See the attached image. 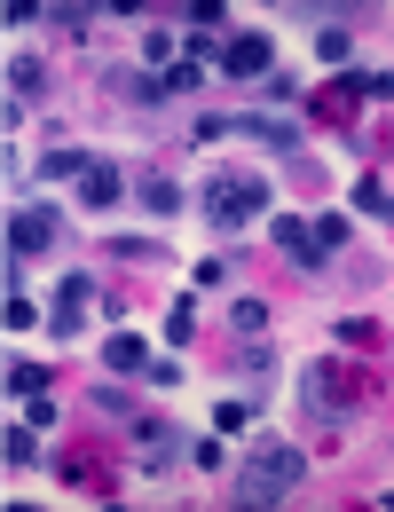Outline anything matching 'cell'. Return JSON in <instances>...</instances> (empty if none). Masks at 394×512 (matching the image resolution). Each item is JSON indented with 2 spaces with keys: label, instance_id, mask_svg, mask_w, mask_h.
<instances>
[{
  "label": "cell",
  "instance_id": "obj_4",
  "mask_svg": "<svg viewBox=\"0 0 394 512\" xmlns=\"http://www.w3.org/2000/svg\"><path fill=\"white\" fill-rule=\"evenodd\" d=\"M87 316H95V276H64L56 300H48V331H56V339H79Z\"/></svg>",
  "mask_w": 394,
  "mask_h": 512
},
{
  "label": "cell",
  "instance_id": "obj_3",
  "mask_svg": "<svg viewBox=\"0 0 394 512\" xmlns=\"http://www.w3.org/2000/svg\"><path fill=\"white\" fill-rule=\"evenodd\" d=\"M64 245V213L48 205V197H32V205H16L8 213V260H40Z\"/></svg>",
  "mask_w": 394,
  "mask_h": 512
},
{
  "label": "cell",
  "instance_id": "obj_7",
  "mask_svg": "<svg viewBox=\"0 0 394 512\" xmlns=\"http://www.w3.org/2000/svg\"><path fill=\"white\" fill-rule=\"evenodd\" d=\"M268 237H276V253H292L300 268H324V245H316V221H300V213H268Z\"/></svg>",
  "mask_w": 394,
  "mask_h": 512
},
{
  "label": "cell",
  "instance_id": "obj_21",
  "mask_svg": "<svg viewBox=\"0 0 394 512\" xmlns=\"http://www.w3.org/2000/svg\"><path fill=\"white\" fill-rule=\"evenodd\" d=\"M347 237H355V229H347V213H324V221H316V245H324V260L347 253Z\"/></svg>",
  "mask_w": 394,
  "mask_h": 512
},
{
  "label": "cell",
  "instance_id": "obj_25",
  "mask_svg": "<svg viewBox=\"0 0 394 512\" xmlns=\"http://www.w3.org/2000/svg\"><path fill=\"white\" fill-rule=\"evenodd\" d=\"M213 426H221V434H245V426H253V410H245V402H221V410H213Z\"/></svg>",
  "mask_w": 394,
  "mask_h": 512
},
{
  "label": "cell",
  "instance_id": "obj_29",
  "mask_svg": "<svg viewBox=\"0 0 394 512\" xmlns=\"http://www.w3.org/2000/svg\"><path fill=\"white\" fill-rule=\"evenodd\" d=\"M142 56L150 64H174V32H142Z\"/></svg>",
  "mask_w": 394,
  "mask_h": 512
},
{
  "label": "cell",
  "instance_id": "obj_18",
  "mask_svg": "<svg viewBox=\"0 0 394 512\" xmlns=\"http://www.w3.org/2000/svg\"><path fill=\"white\" fill-rule=\"evenodd\" d=\"M166 339H174V347L197 339V300H174V308H166Z\"/></svg>",
  "mask_w": 394,
  "mask_h": 512
},
{
  "label": "cell",
  "instance_id": "obj_27",
  "mask_svg": "<svg viewBox=\"0 0 394 512\" xmlns=\"http://www.w3.org/2000/svg\"><path fill=\"white\" fill-rule=\"evenodd\" d=\"M190 465H205V473H221V465H229V449H221V442H190Z\"/></svg>",
  "mask_w": 394,
  "mask_h": 512
},
{
  "label": "cell",
  "instance_id": "obj_28",
  "mask_svg": "<svg viewBox=\"0 0 394 512\" xmlns=\"http://www.w3.org/2000/svg\"><path fill=\"white\" fill-rule=\"evenodd\" d=\"M221 134H237V127H229V119H213V111H205V119H197V127H190V142H197V150H205V142H221Z\"/></svg>",
  "mask_w": 394,
  "mask_h": 512
},
{
  "label": "cell",
  "instance_id": "obj_5",
  "mask_svg": "<svg viewBox=\"0 0 394 512\" xmlns=\"http://www.w3.org/2000/svg\"><path fill=\"white\" fill-rule=\"evenodd\" d=\"M182 449H190V442H182L174 418H134V465H142V473H166Z\"/></svg>",
  "mask_w": 394,
  "mask_h": 512
},
{
  "label": "cell",
  "instance_id": "obj_31",
  "mask_svg": "<svg viewBox=\"0 0 394 512\" xmlns=\"http://www.w3.org/2000/svg\"><path fill=\"white\" fill-rule=\"evenodd\" d=\"M355 87H363V95H379V103H387V95H394V71H363V79H355Z\"/></svg>",
  "mask_w": 394,
  "mask_h": 512
},
{
  "label": "cell",
  "instance_id": "obj_23",
  "mask_svg": "<svg viewBox=\"0 0 394 512\" xmlns=\"http://www.w3.org/2000/svg\"><path fill=\"white\" fill-rule=\"evenodd\" d=\"M8 394H48V371L40 363H8Z\"/></svg>",
  "mask_w": 394,
  "mask_h": 512
},
{
  "label": "cell",
  "instance_id": "obj_30",
  "mask_svg": "<svg viewBox=\"0 0 394 512\" xmlns=\"http://www.w3.org/2000/svg\"><path fill=\"white\" fill-rule=\"evenodd\" d=\"M32 323H40V316H32V300H24V292H8V331H32Z\"/></svg>",
  "mask_w": 394,
  "mask_h": 512
},
{
  "label": "cell",
  "instance_id": "obj_11",
  "mask_svg": "<svg viewBox=\"0 0 394 512\" xmlns=\"http://www.w3.org/2000/svg\"><path fill=\"white\" fill-rule=\"evenodd\" d=\"M237 134H253V142H261V150H276V158H292V150H300V127H292V119H268V111H245V119H237Z\"/></svg>",
  "mask_w": 394,
  "mask_h": 512
},
{
  "label": "cell",
  "instance_id": "obj_22",
  "mask_svg": "<svg viewBox=\"0 0 394 512\" xmlns=\"http://www.w3.org/2000/svg\"><path fill=\"white\" fill-rule=\"evenodd\" d=\"M237 371H245V379H261V371H276V347H261V339H245V347H237Z\"/></svg>",
  "mask_w": 394,
  "mask_h": 512
},
{
  "label": "cell",
  "instance_id": "obj_1",
  "mask_svg": "<svg viewBox=\"0 0 394 512\" xmlns=\"http://www.w3.org/2000/svg\"><path fill=\"white\" fill-rule=\"evenodd\" d=\"M308 473V449H292L284 434H253L245 442V465H237V505H276L292 497Z\"/></svg>",
  "mask_w": 394,
  "mask_h": 512
},
{
  "label": "cell",
  "instance_id": "obj_20",
  "mask_svg": "<svg viewBox=\"0 0 394 512\" xmlns=\"http://www.w3.org/2000/svg\"><path fill=\"white\" fill-rule=\"evenodd\" d=\"M8 465H16V473H24V465H40V442H32V426H8Z\"/></svg>",
  "mask_w": 394,
  "mask_h": 512
},
{
  "label": "cell",
  "instance_id": "obj_19",
  "mask_svg": "<svg viewBox=\"0 0 394 512\" xmlns=\"http://www.w3.org/2000/svg\"><path fill=\"white\" fill-rule=\"evenodd\" d=\"M205 71H213V64H197V56H174V64H166V87H174V95H190V87H205Z\"/></svg>",
  "mask_w": 394,
  "mask_h": 512
},
{
  "label": "cell",
  "instance_id": "obj_12",
  "mask_svg": "<svg viewBox=\"0 0 394 512\" xmlns=\"http://www.w3.org/2000/svg\"><path fill=\"white\" fill-rule=\"evenodd\" d=\"M8 95H24V103L48 95V64L40 56H8Z\"/></svg>",
  "mask_w": 394,
  "mask_h": 512
},
{
  "label": "cell",
  "instance_id": "obj_10",
  "mask_svg": "<svg viewBox=\"0 0 394 512\" xmlns=\"http://www.w3.org/2000/svg\"><path fill=\"white\" fill-rule=\"evenodd\" d=\"M308 386H316V394H308L316 410H347V402L363 394V379H355V371H339V363H316V371H308Z\"/></svg>",
  "mask_w": 394,
  "mask_h": 512
},
{
  "label": "cell",
  "instance_id": "obj_9",
  "mask_svg": "<svg viewBox=\"0 0 394 512\" xmlns=\"http://www.w3.org/2000/svg\"><path fill=\"white\" fill-rule=\"evenodd\" d=\"M119 197H127V174H119L111 158H87V166H79V205H95V213H111Z\"/></svg>",
  "mask_w": 394,
  "mask_h": 512
},
{
  "label": "cell",
  "instance_id": "obj_26",
  "mask_svg": "<svg viewBox=\"0 0 394 512\" xmlns=\"http://www.w3.org/2000/svg\"><path fill=\"white\" fill-rule=\"evenodd\" d=\"M111 253H119V260H142V268H150V260H166V245H142V237H119Z\"/></svg>",
  "mask_w": 394,
  "mask_h": 512
},
{
  "label": "cell",
  "instance_id": "obj_15",
  "mask_svg": "<svg viewBox=\"0 0 394 512\" xmlns=\"http://www.w3.org/2000/svg\"><path fill=\"white\" fill-rule=\"evenodd\" d=\"M316 56H324V64H347V56H355V32H347V24H316Z\"/></svg>",
  "mask_w": 394,
  "mask_h": 512
},
{
  "label": "cell",
  "instance_id": "obj_24",
  "mask_svg": "<svg viewBox=\"0 0 394 512\" xmlns=\"http://www.w3.org/2000/svg\"><path fill=\"white\" fill-rule=\"evenodd\" d=\"M127 95H134V103H142V111H150V103H166L174 87H166V79H150V71H134V79H127Z\"/></svg>",
  "mask_w": 394,
  "mask_h": 512
},
{
  "label": "cell",
  "instance_id": "obj_17",
  "mask_svg": "<svg viewBox=\"0 0 394 512\" xmlns=\"http://www.w3.org/2000/svg\"><path fill=\"white\" fill-rule=\"evenodd\" d=\"M355 205L387 221V213H394V190H387V182H379V174H363V182H355Z\"/></svg>",
  "mask_w": 394,
  "mask_h": 512
},
{
  "label": "cell",
  "instance_id": "obj_2",
  "mask_svg": "<svg viewBox=\"0 0 394 512\" xmlns=\"http://www.w3.org/2000/svg\"><path fill=\"white\" fill-rule=\"evenodd\" d=\"M268 213V182L261 174H205V221L213 229H245Z\"/></svg>",
  "mask_w": 394,
  "mask_h": 512
},
{
  "label": "cell",
  "instance_id": "obj_16",
  "mask_svg": "<svg viewBox=\"0 0 394 512\" xmlns=\"http://www.w3.org/2000/svg\"><path fill=\"white\" fill-rule=\"evenodd\" d=\"M79 166H87V150H71V142H56V150L40 158V174H48V182H71Z\"/></svg>",
  "mask_w": 394,
  "mask_h": 512
},
{
  "label": "cell",
  "instance_id": "obj_6",
  "mask_svg": "<svg viewBox=\"0 0 394 512\" xmlns=\"http://www.w3.org/2000/svg\"><path fill=\"white\" fill-rule=\"evenodd\" d=\"M268 71H276L268 32H229L221 40V79H268Z\"/></svg>",
  "mask_w": 394,
  "mask_h": 512
},
{
  "label": "cell",
  "instance_id": "obj_8",
  "mask_svg": "<svg viewBox=\"0 0 394 512\" xmlns=\"http://www.w3.org/2000/svg\"><path fill=\"white\" fill-rule=\"evenodd\" d=\"M150 363H158V355H150L142 331H111V339H103V371H111V379H150Z\"/></svg>",
  "mask_w": 394,
  "mask_h": 512
},
{
  "label": "cell",
  "instance_id": "obj_13",
  "mask_svg": "<svg viewBox=\"0 0 394 512\" xmlns=\"http://www.w3.org/2000/svg\"><path fill=\"white\" fill-rule=\"evenodd\" d=\"M142 205H150L158 221H174V213H182L190 197H182V182H166V174H142Z\"/></svg>",
  "mask_w": 394,
  "mask_h": 512
},
{
  "label": "cell",
  "instance_id": "obj_14",
  "mask_svg": "<svg viewBox=\"0 0 394 512\" xmlns=\"http://www.w3.org/2000/svg\"><path fill=\"white\" fill-rule=\"evenodd\" d=\"M229 331H237V339H268V300H253V292H245V300L229 308Z\"/></svg>",
  "mask_w": 394,
  "mask_h": 512
}]
</instances>
